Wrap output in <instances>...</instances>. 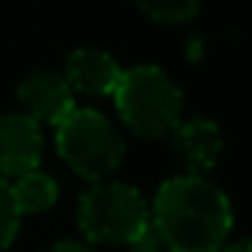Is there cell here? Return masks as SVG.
Segmentation results:
<instances>
[{
	"label": "cell",
	"mask_w": 252,
	"mask_h": 252,
	"mask_svg": "<svg viewBox=\"0 0 252 252\" xmlns=\"http://www.w3.org/2000/svg\"><path fill=\"white\" fill-rule=\"evenodd\" d=\"M152 228L169 252H220L231 231L228 196L202 175L169 178L152 205Z\"/></svg>",
	"instance_id": "1"
},
{
	"label": "cell",
	"mask_w": 252,
	"mask_h": 252,
	"mask_svg": "<svg viewBox=\"0 0 252 252\" xmlns=\"http://www.w3.org/2000/svg\"><path fill=\"white\" fill-rule=\"evenodd\" d=\"M113 98L125 125L140 137H166L181 122V89L155 65L122 71Z\"/></svg>",
	"instance_id": "2"
},
{
	"label": "cell",
	"mask_w": 252,
	"mask_h": 252,
	"mask_svg": "<svg viewBox=\"0 0 252 252\" xmlns=\"http://www.w3.org/2000/svg\"><path fill=\"white\" fill-rule=\"evenodd\" d=\"M86 240L107 246H131L152 228V214L143 196L128 184H95L77 208Z\"/></svg>",
	"instance_id": "3"
},
{
	"label": "cell",
	"mask_w": 252,
	"mask_h": 252,
	"mask_svg": "<svg viewBox=\"0 0 252 252\" xmlns=\"http://www.w3.org/2000/svg\"><path fill=\"white\" fill-rule=\"evenodd\" d=\"M57 146L63 160L89 181L107 178L125 155V140L113 128V122L95 110H71L57 125Z\"/></svg>",
	"instance_id": "4"
},
{
	"label": "cell",
	"mask_w": 252,
	"mask_h": 252,
	"mask_svg": "<svg viewBox=\"0 0 252 252\" xmlns=\"http://www.w3.org/2000/svg\"><path fill=\"white\" fill-rule=\"evenodd\" d=\"M42 160V128L24 113L0 116V178H21Z\"/></svg>",
	"instance_id": "5"
},
{
	"label": "cell",
	"mask_w": 252,
	"mask_h": 252,
	"mask_svg": "<svg viewBox=\"0 0 252 252\" xmlns=\"http://www.w3.org/2000/svg\"><path fill=\"white\" fill-rule=\"evenodd\" d=\"M18 101L24 107V116L39 125L48 122L54 128L74 110V92L68 89L65 77L54 71H36L24 77L18 86Z\"/></svg>",
	"instance_id": "6"
},
{
	"label": "cell",
	"mask_w": 252,
	"mask_h": 252,
	"mask_svg": "<svg viewBox=\"0 0 252 252\" xmlns=\"http://www.w3.org/2000/svg\"><path fill=\"white\" fill-rule=\"evenodd\" d=\"M172 152L190 169V175H202L217 166L222 155V134L211 119H187L172 131Z\"/></svg>",
	"instance_id": "7"
},
{
	"label": "cell",
	"mask_w": 252,
	"mask_h": 252,
	"mask_svg": "<svg viewBox=\"0 0 252 252\" xmlns=\"http://www.w3.org/2000/svg\"><path fill=\"white\" fill-rule=\"evenodd\" d=\"M65 83L71 92L80 95H113L119 80H122V68L116 65V60L107 51H95V48H80L65 60Z\"/></svg>",
	"instance_id": "8"
},
{
	"label": "cell",
	"mask_w": 252,
	"mask_h": 252,
	"mask_svg": "<svg viewBox=\"0 0 252 252\" xmlns=\"http://www.w3.org/2000/svg\"><path fill=\"white\" fill-rule=\"evenodd\" d=\"M9 187H12V196L21 214H42L57 202V181L39 169L15 178Z\"/></svg>",
	"instance_id": "9"
},
{
	"label": "cell",
	"mask_w": 252,
	"mask_h": 252,
	"mask_svg": "<svg viewBox=\"0 0 252 252\" xmlns=\"http://www.w3.org/2000/svg\"><path fill=\"white\" fill-rule=\"evenodd\" d=\"M137 6L160 24H181L202 9V0H137Z\"/></svg>",
	"instance_id": "10"
},
{
	"label": "cell",
	"mask_w": 252,
	"mask_h": 252,
	"mask_svg": "<svg viewBox=\"0 0 252 252\" xmlns=\"http://www.w3.org/2000/svg\"><path fill=\"white\" fill-rule=\"evenodd\" d=\"M18 222H21V211L15 205L12 187L6 178H0V249H6L15 234H18Z\"/></svg>",
	"instance_id": "11"
},
{
	"label": "cell",
	"mask_w": 252,
	"mask_h": 252,
	"mask_svg": "<svg viewBox=\"0 0 252 252\" xmlns=\"http://www.w3.org/2000/svg\"><path fill=\"white\" fill-rule=\"evenodd\" d=\"M128 252H160V240H158L155 228H149L137 243H131V246H128Z\"/></svg>",
	"instance_id": "12"
},
{
	"label": "cell",
	"mask_w": 252,
	"mask_h": 252,
	"mask_svg": "<svg viewBox=\"0 0 252 252\" xmlns=\"http://www.w3.org/2000/svg\"><path fill=\"white\" fill-rule=\"evenodd\" d=\"M220 252H252V237H240V240H231V243H222Z\"/></svg>",
	"instance_id": "13"
},
{
	"label": "cell",
	"mask_w": 252,
	"mask_h": 252,
	"mask_svg": "<svg viewBox=\"0 0 252 252\" xmlns=\"http://www.w3.org/2000/svg\"><path fill=\"white\" fill-rule=\"evenodd\" d=\"M51 252H92L89 246H83V243H74V240H65V243H57Z\"/></svg>",
	"instance_id": "14"
}]
</instances>
